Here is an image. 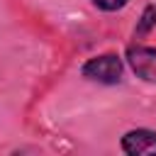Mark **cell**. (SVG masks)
Returning <instances> with one entry per match:
<instances>
[{
    "instance_id": "5",
    "label": "cell",
    "mask_w": 156,
    "mask_h": 156,
    "mask_svg": "<svg viewBox=\"0 0 156 156\" xmlns=\"http://www.w3.org/2000/svg\"><path fill=\"white\" fill-rule=\"evenodd\" d=\"M127 2H129V0H93V5H95L98 10H102V12H117V10H122Z\"/></svg>"
},
{
    "instance_id": "1",
    "label": "cell",
    "mask_w": 156,
    "mask_h": 156,
    "mask_svg": "<svg viewBox=\"0 0 156 156\" xmlns=\"http://www.w3.org/2000/svg\"><path fill=\"white\" fill-rule=\"evenodd\" d=\"M80 73L88 80H95V83H102V85H115V83L122 80L124 63L117 54H100V56L88 58L83 63Z\"/></svg>"
},
{
    "instance_id": "2",
    "label": "cell",
    "mask_w": 156,
    "mask_h": 156,
    "mask_svg": "<svg viewBox=\"0 0 156 156\" xmlns=\"http://www.w3.org/2000/svg\"><path fill=\"white\" fill-rule=\"evenodd\" d=\"M124 58H127V63L136 78H141L146 83H156V46L132 44L127 49Z\"/></svg>"
},
{
    "instance_id": "3",
    "label": "cell",
    "mask_w": 156,
    "mask_h": 156,
    "mask_svg": "<svg viewBox=\"0 0 156 156\" xmlns=\"http://www.w3.org/2000/svg\"><path fill=\"white\" fill-rule=\"evenodd\" d=\"M119 146L127 156H156V132L154 129H129L122 136Z\"/></svg>"
},
{
    "instance_id": "4",
    "label": "cell",
    "mask_w": 156,
    "mask_h": 156,
    "mask_svg": "<svg viewBox=\"0 0 156 156\" xmlns=\"http://www.w3.org/2000/svg\"><path fill=\"white\" fill-rule=\"evenodd\" d=\"M151 29H156V5H154V2L144 7V12H141V17H139V22H136L134 34H136V37H144V34H149Z\"/></svg>"
}]
</instances>
